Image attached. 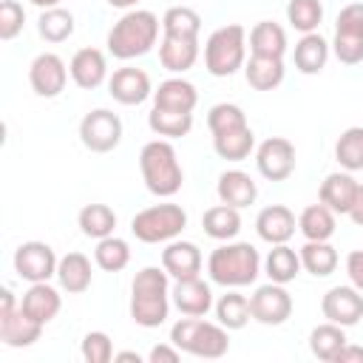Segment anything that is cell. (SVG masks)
Here are the masks:
<instances>
[{"label": "cell", "mask_w": 363, "mask_h": 363, "mask_svg": "<svg viewBox=\"0 0 363 363\" xmlns=\"http://www.w3.org/2000/svg\"><path fill=\"white\" fill-rule=\"evenodd\" d=\"M170 275L164 267H142L130 284V318L142 329H156L170 315Z\"/></svg>", "instance_id": "1"}, {"label": "cell", "mask_w": 363, "mask_h": 363, "mask_svg": "<svg viewBox=\"0 0 363 363\" xmlns=\"http://www.w3.org/2000/svg\"><path fill=\"white\" fill-rule=\"evenodd\" d=\"M264 261L250 241H224L207 258V275L224 289H241L258 281Z\"/></svg>", "instance_id": "2"}, {"label": "cell", "mask_w": 363, "mask_h": 363, "mask_svg": "<svg viewBox=\"0 0 363 363\" xmlns=\"http://www.w3.org/2000/svg\"><path fill=\"white\" fill-rule=\"evenodd\" d=\"M159 28H162V20L147 11V9H130L125 11L113 28L108 31V54L128 62V60H136V57H145L156 40H159Z\"/></svg>", "instance_id": "3"}, {"label": "cell", "mask_w": 363, "mask_h": 363, "mask_svg": "<svg viewBox=\"0 0 363 363\" xmlns=\"http://www.w3.org/2000/svg\"><path fill=\"white\" fill-rule=\"evenodd\" d=\"M139 170L145 187L159 199L176 196L184 184V170L170 139H150L139 153Z\"/></svg>", "instance_id": "4"}, {"label": "cell", "mask_w": 363, "mask_h": 363, "mask_svg": "<svg viewBox=\"0 0 363 363\" xmlns=\"http://www.w3.org/2000/svg\"><path fill=\"white\" fill-rule=\"evenodd\" d=\"M170 343L179 346L184 354H193L201 360H218L230 352V329H224L218 320L213 323L204 318L184 315L182 320L173 323Z\"/></svg>", "instance_id": "5"}, {"label": "cell", "mask_w": 363, "mask_h": 363, "mask_svg": "<svg viewBox=\"0 0 363 363\" xmlns=\"http://www.w3.org/2000/svg\"><path fill=\"white\" fill-rule=\"evenodd\" d=\"M247 62V28L227 23L216 28L204 43V68L213 77H233Z\"/></svg>", "instance_id": "6"}, {"label": "cell", "mask_w": 363, "mask_h": 363, "mask_svg": "<svg viewBox=\"0 0 363 363\" xmlns=\"http://www.w3.org/2000/svg\"><path fill=\"white\" fill-rule=\"evenodd\" d=\"M184 227H187V213L182 204H173V201L145 207L130 218V233L142 244H167L179 238Z\"/></svg>", "instance_id": "7"}, {"label": "cell", "mask_w": 363, "mask_h": 363, "mask_svg": "<svg viewBox=\"0 0 363 363\" xmlns=\"http://www.w3.org/2000/svg\"><path fill=\"white\" fill-rule=\"evenodd\" d=\"M79 142L91 153H111L122 142V119L108 108H94L79 122Z\"/></svg>", "instance_id": "8"}, {"label": "cell", "mask_w": 363, "mask_h": 363, "mask_svg": "<svg viewBox=\"0 0 363 363\" xmlns=\"http://www.w3.org/2000/svg\"><path fill=\"white\" fill-rule=\"evenodd\" d=\"M57 264L60 258L54 247L45 241H26L14 250V272L28 284L51 281L57 275Z\"/></svg>", "instance_id": "9"}, {"label": "cell", "mask_w": 363, "mask_h": 363, "mask_svg": "<svg viewBox=\"0 0 363 363\" xmlns=\"http://www.w3.org/2000/svg\"><path fill=\"white\" fill-rule=\"evenodd\" d=\"M68 74H71V71H68V65H65V60H62L60 54L43 51V54H37V57L31 60V65H28V85H31V91H34L37 96L54 99V96H60V94L65 91Z\"/></svg>", "instance_id": "10"}, {"label": "cell", "mask_w": 363, "mask_h": 363, "mask_svg": "<svg viewBox=\"0 0 363 363\" xmlns=\"http://www.w3.org/2000/svg\"><path fill=\"white\" fill-rule=\"evenodd\" d=\"M255 167L267 182H286L295 173V145L286 136H269L255 147Z\"/></svg>", "instance_id": "11"}, {"label": "cell", "mask_w": 363, "mask_h": 363, "mask_svg": "<svg viewBox=\"0 0 363 363\" xmlns=\"http://www.w3.org/2000/svg\"><path fill=\"white\" fill-rule=\"evenodd\" d=\"M250 312H252V320L264 326H281L292 315V295L286 292L284 284L269 281L250 295Z\"/></svg>", "instance_id": "12"}, {"label": "cell", "mask_w": 363, "mask_h": 363, "mask_svg": "<svg viewBox=\"0 0 363 363\" xmlns=\"http://www.w3.org/2000/svg\"><path fill=\"white\" fill-rule=\"evenodd\" d=\"M320 312L326 320L349 329V326H357L363 320V292L352 284L346 286H332L323 301H320Z\"/></svg>", "instance_id": "13"}, {"label": "cell", "mask_w": 363, "mask_h": 363, "mask_svg": "<svg viewBox=\"0 0 363 363\" xmlns=\"http://www.w3.org/2000/svg\"><path fill=\"white\" fill-rule=\"evenodd\" d=\"M108 94L119 105H142L147 96H153V85H150L147 71L136 65H125L108 77Z\"/></svg>", "instance_id": "14"}, {"label": "cell", "mask_w": 363, "mask_h": 363, "mask_svg": "<svg viewBox=\"0 0 363 363\" xmlns=\"http://www.w3.org/2000/svg\"><path fill=\"white\" fill-rule=\"evenodd\" d=\"M170 301L173 306L182 312V315H190V318H204L210 309H213V289L210 284L196 275V278H182V281H173L170 286Z\"/></svg>", "instance_id": "15"}, {"label": "cell", "mask_w": 363, "mask_h": 363, "mask_svg": "<svg viewBox=\"0 0 363 363\" xmlns=\"http://www.w3.org/2000/svg\"><path fill=\"white\" fill-rule=\"evenodd\" d=\"M295 230H298V218L286 204H269L255 216V233L269 247L272 244H289Z\"/></svg>", "instance_id": "16"}, {"label": "cell", "mask_w": 363, "mask_h": 363, "mask_svg": "<svg viewBox=\"0 0 363 363\" xmlns=\"http://www.w3.org/2000/svg\"><path fill=\"white\" fill-rule=\"evenodd\" d=\"M68 71H71L74 85L82 88V91H94V88H99L102 82H108V60H105V54H102L99 48H94V45L79 48V51L71 57Z\"/></svg>", "instance_id": "17"}, {"label": "cell", "mask_w": 363, "mask_h": 363, "mask_svg": "<svg viewBox=\"0 0 363 363\" xmlns=\"http://www.w3.org/2000/svg\"><path fill=\"white\" fill-rule=\"evenodd\" d=\"M162 267L167 269V275H170L173 281H182V278H196V275H201L204 258H201V250H199L193 241L173 238V241H167V247L162 250Z\"/></svg>", "instance_id": "18"}, {"label": "cell", "mask_w": 363, "mask_h": 363, "mask_svg": "<svg viewBox=\"0 0 363 363\" xmlns=\"http://www.w3.org/2000/svg\"><path fill=\"white\" fill-rule=\"evenodd\" d=\"M357 179L349 173V170H335L329 173L323 182H320V193H318V201L326 204L335 216H349V207L357 196Z\"/></svg>", "instance_id": "19"}, {"label": "cell", "mask_w": 363, "mask_h": 363, "mask_svg": "<svg viewBox=\"0 0 363 363\" xmlns=\"http://www.w3.org/2000/svg\"><path fill=\"white\" fill-rule=\"evenodd\" d=\"M20 306H23V312L28 315V318H34L37 323H51L57 315H60V309H62V295H60V289H54L48 281H40V284H31L26 292H23V298H20Z\"/></svg>", "instance_id": "20"}, {"label": "cell", "mask_w": 363, "mask_h": 363, "mask_svg": "<svg viewBox=\"0 0 363 363\" xmlns=\"http://www.w3.org/2000/svg\"><path fill=\"white\" fill-rule=\"evenodd\" d=\"M40 337H43V323H37L34 318H28L23 312V306L0 315V340L6 346L26 349V346H34Z\"/></svg>", "instance_id": "21"}, {"label": "cell", "mask_w": 363, "mask_h": 363, "mask_svg": "<svg viewBox=\"0 0 363 363\" xmlns=\"http://www.w3.org/2000/svg\"><path fill=\"white\" fill-rule=\"evenodd\" d=\"M199 60V37H170L162 34L159 43V62L170 74H184Z\"/></svg>", "instance_id": "22"}, {"label": "cell", "mask_w": 363, "mask_h": 363, "mask_svg": "<svg viewBox=\"0 0 363 363\" xmlns=\"http://www.w3.org/2000/svg\"><path fill=\"white\" fill-rule=\"evenodd\" d=\"M60 289L68 295H82L94 281V267L85 252H65L57 264Z\"/></svg>", "instance_id": "23"}, {"label": "cell", "mask_w": 363, "mask_h": 363, "mask_svg": "<svg viewBox=\"0 0 363 363\" xmlns=\"http://www.w3.org/2000/svg\"><path fill=\"white\" fill-rule=\"evenodd\" d=\"M329 54H332V43H326V37L312 31V34H301V40L295 43L292 60H295V68L301 74L312 77V74H320L326 68Z\"/></svg>", "instance_id": "24"}, {"label": "cell", "mask_w": 363, "mask_h": 363, "mask_svg": "<svg viewBox=\"0 0 363 363\" xmlns=\"http://www.w3.org/2000/svg\"><path fill=\"white\" fill-rule=\"evenodd\" d=\"M199 105V91L193 82H187L184 77H170L164 82H159V88L153 91V108H167V111H187L193 113Z\"/></svg>", "instance_id": "25"}, {"label": "cell", "mask_w": 363, "mask_h": 363, "mask_svg": "<svg viewBox=\"0 0 363 363\" xmlns=\"http://www.w3.org/2000/svg\"><path fill=\"white\" fill-rule=\"evenodd\" d=\"M216 193H218V201L221 204H230V207H238L241 210V207H250L258 199V184L244 170H224L218 176Z\"/></svg>", "instance_id": "26"}, {"label": "cell", "mask_w": 363, "mask_h": 363, "mask_svg": "<svg viewBox=\"0 0 363 363\" xmlns=\"http://www.w3.org/2000/svg\"><path fill=\"white\" fill-rule=\"evenodd\" d=\"M286 31L284 26L272 23V20H261L250 28V54L255 57H278L284 60L286 54Z\"/></svg>", "instance_id": "27"}, {"label": "cell", "mask_w": 363, "mask_h": 363, "mask_svg": "<svg viewBox=\"0 0 363 363\" xmlns=\"http://www.w3.org/2000/svg\"><path fill=\"white\" fill-rule=\"evenodd\" d=\"M284 60L278 57H255L250 54V60L244 62V77H247V85L255 88V91H275L281 82H284Z\"/></svg>", "instance_id": "28"}, {"label": "cell", "mask_w": 363, "mask_h": 363, "mask_svg": "<svg viewBox=\"0 0 363 363\" xmlns=\"http://www.w3.org/2000/svg\"><path fill=\"white\" fill-rule=\"evenodd\" d=\"M301 269H303L301 267V252L292 250L289 244H272V250L264 258V275L275 284H284V286L289 281H295L301 275Z\"/></svg>", "instance_id": "29"}, {"label": "cell", "mask_w": 363, "mask_h": 363, "mask_svg": "<svg viewBox=\"0 0 363 363\" xmlns=\"http://www.w3.org/2000/svg\"><path fill=\"white\" fill-rule=\"evenodd\" d=\"M213 150L218 159L224 162H244L250 159V153L255 150V133L250 125L235 128V130H224L213 136Z\"/></svg>", "instance_id": "30"}, {"label": "cell", "mask_w": 363, "mask_h": 363, "mask_svg": "<svg viewBox=\"0 0 363 363\" xmlns=\"http://www.w3.org/2000/svg\"><path fill=\"white\" fill-rule=\"evenodd\" d=\"M335 227H337L335 213L320 201L303 207L301 216H298V230L306 241H329L335 235Z\"/></svg>", "instance_id": "31"}, {"label": "cell", "mask_w": 363, "mask_h": 363, "mask_svg": "<svg viewBox=\"0 0 363 363\" xmlns=\"http://www.w3.org/2000/svg\"><path fill=\"white\" fill-rule=\"evenodd\" d=\"M213 312H216V320H218L224 329H230V332L244 329V326L250 323V318H252V312H250V298L241 295L238 289H227V292L213 303Z\"/></svg>", "instance_id": "32"}, {"label": "cell", "mask_w": 363, "mask_h": 363, "mask_svg": "<svg viewBox=\"0 0 363 363\" xmlns=\"http://www.w3.org/2000/svg\"><path fill=\"white\" fill-rule=\"evenodd\" d=\"M201 227L210 238L216 241H233L241 230V213L238 207H230V204H216L210 210H204L201 216Z\"/></svg>", "instance_id": "33"}, {"label": "cell", "mask_w": 363, "mask_h": 363, "mask_svg": "<svg viewBox=\"0 0 363 363\" xmlns=\"http://www.w3.org/2000/svg\"><path fill=\"white\" fill-rule=\"evenodd\" d=\"M346 343H349V340H346L343 326H337V323H332V320H326V323H320V326H315V329L309 332V352H312L318 360H323V363H335V357L340 354V349H343Z\"/></svg>", "instance_id": "34"}, {"label": "cell", "mask_w": 363, "mask_h": 363, "mask_svg": "<svg viewBox=\"0 0 363 363\" xmlns=\"http://www.w3.org/2000/svg\"><path fill=\"white\" fill-rule=\"evenodd\" d=\"M77 224H79V230H82L85 238L99 241V238L113 235V230H116V213H113L108 204L94 201V204H85V207L79 210Z\"/></svg>", "instance_id": "35"}, {"label": "cell", "mask_w": 363, "mask_h": 363, "mask_svg": "<svg viewBox=\"0 0 363 363\" xmlns=\"http://www.w3.org/2000/svg\"><path fill=\"white\" fill-rule=\"evenodd\" d=\"M147 125L162 139H182L193 128V113H187V111H167V108H150Z\"/></svg>", "instance_id": "36"}, {"label": "cell", "mask_w": 363, "mask_h": 363, "mask_svg": "<svg viewBox=\"0 0 363 363\" xmlns=\"http://www.w3.org/2000/svg\"><path fill=\"white\" fill-rule=\"evenodd\" d=\"M298 252H301V267L315 278H326L337 269V250L329 241H306Z\"/></svg>", "instance_id": "37"}, {"label": "cell", "mask_w": 363, "mask_h": 363, "mask_svg": "<svg viewBox=\"0 0 363 363\" xmlns=\"http://www.w3.org/2000/svg\"><path fill=\"white\" fill-rule=\"evenodd\" d=\"M37 31L45 43H65L71 34H74V14L62 6H54V9H43L40 11V20H37Z\"/></svg>", "instance_id": "38"}, {"label": "cell", "mask_w": 363, "mask_h": 363, "mask_svg": "<svg viewBox=\"0 0 363 363\" xmlns=\"http://www.w3.org/2000/svg\"><path fill=\"white\" fill-rule=\"evenodd\" d=\"M335 159L343 170H363V125L346 128L335 142Z\"/></svg>", "instance_id": "39"}, {"label": "cell", "mask_w": 363, "mask_h": 363, "mask_svg": "<svg viewBox=\"0 0 363 363\" xmlns=\"http://www.w3.org/2000/svg\"><path fill=\"white\" fill-rule=\"evenodd\" d=\"M94 261L99 269L105 272H122L128 264H130V247L125 238L119 235H108V238H99L96 241V250H94Z\"/></svg>", "instance_id": "40"}, {"label": "cell", "mask_w": 363, "mask_h": 363, "mask_svg": "<svg viewBox=\"0 0 363 363\" xmlns=\"http://www.w3.org/2000/svg\"><path fill=\"white\" fill-rule=\"evenodd\" d=\"M201 31V14L190 6H170L162 14V34L170 37H199Z\"/></svg>", "instance_id": "41"}, {"label": "cell", "mask_w": 363, "mask_h": 363, "mask_svg": "<svg viewBox=\"0 0 363 363\" xmlns=\"http://www.w3.org/2000/svg\"><path fill=\"white\" fill-rule=\"evenodd\" d=\"M286 23L301 34L318 31L323 23V3L320 0H289L286 3Z\"/></svg>", "instance_id": "42"}, {"label": "cell", "mask_w": 363, "mask_h": 363, "mask_svg": "<svg viewBox=\"0 0 363 363\" xmlns=\"http://www.w3.org/2000/svg\"><path fill=\"white\" fill-rule=\"evenodd\" d=\"M244 125H247V113H244V108L235 105V102H218V105H213L210 113H207V128H210L213 136H216V133H224V130L244 128Z\"/></svg>", "instance_id": "43"}, {"label": "cell", "mask_w": 363, "mask_h": 363, "mask_svg": "<svg viewBox=\"0 0 363 363\" xmlns=\"http://www.w3.org/2000/svg\"><path fill=\"white\" fill-rule=\"evenodd\" d=\"M79 354L85 363H111L116 352L108 332H88L79 343Z\"/></svg>", "instance_id": "44"}, {"label": "cell", "mask_w": 363, "mask_h": 363, "mask_svg": "<svg viewBox=\"0 0 363 363\" xmlns=\"http://www.w3.org/2000/svg\"><path fill=\"white\" fill-rule=\"evenodd\" d=\"M26 26V9L17 0H3L0 3V40H14Z\"/></svg>", "instance_id": "45"}, {"label": "cell", "mask_w": 363, "mask_h": 363, "mask_svg": "<svg viewBox=\"0 0 363 363\" xmlns=\"http://www.w3.org/2000/svg\"><path fill=\"white\" fill-rule=\"evenodd\" d=\"M332 54L343 65H357L363 62V34H335L332 40Z\"/></svg>", "instance_id": "46"}, {"label": "cell", "mask_w": 363, "mask_h": 363, "mask_svg": "<svg viewBox=\"0 0 363 363\" xmlns=\"http://www.w3.org/2000/svg\"><path fill=\"white\" fill-rule=\"evenodd\" d=\"M335 34H363V3H349L337 11Z\"/></svg>", "instance_id": "47"}, {"label": "cell", "mask_w": 363, "mask_h": 363, "mask_svg": "<svg viewBox=\"0 0 363 363\" xmlns=\"http://www.w3.org/2000/svg\"><path fill=\"white\" fill-rule=\"evenodd\" d=\"M346 275H349V284L363 292V250H352L346 255Z\"/></svg>", "instance_id": "48"}, {"label": "cell", "mask_w": 363, "mask_h": 363, "mask_svg": "<svg viewBox=\"0 0 363 363\" xmlns=\"http://www.w3.org/2000/svg\"><path fill=\"white\" fill-rule=\"evenodd\" d=\"M179 357H182V349L173 346V343H156L147 352V360L150 363H179Z\"/></svg>", "instance_id": "49"}, {"label": "cell", "mask_w": 363, "mask_h": 363, "mask_svg": "<svg viewBox=\"0 0 363 363\" xmlns=\"http://www.w3.org/2000/svg\"><path fill=\"white\" fill-rule=\"evenodd\" d=\"M335 363H363V346L346 343V346L340 349V354L335 357Z\"/></svg>", "instance_id": "50"}, {"label": "cell", "mask_w": 363, "mask_h": 363, "mask_svg": "<svg viewBox=\"0 0 363 363\" xmlns=\"http://www.w3.org/2000/svg\"><path fill=\"white\" fill-rule=\"evenodd\" d=\"M349 218H352L357 227H363V182L357 184V196H354V201H352V207H349Z\"/></svg>", "instance_id": "51"}, {"label": "cell", "mask_w": 363, "mask_h": 363, "mask_svg": "<svg viewBox=\"0 0 363 363\" xmlns=\"http://www.w3.org/2000/svg\"><path fill=\"white\" fill-rule=\"evenodd\" d=\"M108 6H113V9H125V11H130V9H136L142 0H105Z\"/></svg>", "instance_id": "52"}, {"label": "cell", "mask_w": 363, "mask_h": 363, "mask_svg": "<svg viewBox=\"0 0 363 363\" xmlns=\"http://www.w3.org/2000/svg\"><path fill=\"white\" fill-rule=\"evenodd\" d=\"M113 360H136V363H142V354L139 352H116Z\"/></svg>", "instance_id": "53"}, {"label": "cell", "mask_w": 363, "mask_h": 363, "mask_svg": "<svg viewBox=\"0 0 363 363\" xmlns=\"http://www.w3.org/2000/svg\"><path fill=\"white\" fill-rule=\"evenodd\" d=\"M28 3H31V6H37L40 11H43V9H54V6H62V0H28Z\"/></svg>", "instance_id": "54"}]
</instances>
